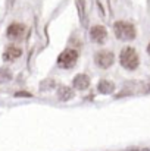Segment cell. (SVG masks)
<instances>
[{
	"instance_id": "5",
	"label": "cell",
	"mask_w": 150,
	"mask_h": 151,
	"mask_svg": "<svg viewBox=\"0 0 150 151\" xmlns=\"http://www.w3.org/2000/svg\"><path fill=\"white\" fill-rule=\"evenodd\" d=\"M90 38L91 41L97 43V44H103L107 40V31L103 25H94L90 28Z\"/></svg>"
},
{
	"instance_id": "2",
	"label": "cell",
	"mask_w": 150,
	"mask_h": 151,
	"mask_svg": "<svg viewBox=\"0 0 150 151\" xmlns=\"http://www.w3.org/2000/svg\"><path fill=\"white\" fill-rule=\"evenodd\" d=\"M113 34L121 41H133L137 37L136 27L127 21H116L113 24Z\"/></svg>"
},
{
	"instance_id": "7",
	"label": "cell",
	"mask_w": 150,
	"mask_h": 151,
	"mask_svg": "<svg viewBox=\"0 0 150 151\" xmlns=\"http://www.w3.org/2000/svg\"><path fill=\"white\" fill-rule=\"evenodd\" d=\"M72 87L77 91H86L90 87V78L86 73H78L75 75V78L72 79Z\"/></svg>"
},
{
	"instance_id": "10",
	"label": "cell",
	"mask_w": 150,
	"mask_h": 151,
	"mask_svg": "<svg viewBox=\"0 0 150 151\" xmlns=\"http://www.w3.org/2000/svg\"><path fill=\"white\" fill-rule=\"evenodd\" d=\"M97 91L100 94H104V96L112 94L115 91V82H112L109 79H100L99 84H97Z\"/></svg>"
},
{
	"instance_id": "16",
	"label": "cell",
	"mask_w": 150,
	"mask_h": 151,
	"mask_svg": "<svg viewBox=\"0 0 150 151\" xmlns=\"http://www.w3.org/2000/svg\"><path fill=\"white\" fill-rule=\"evenodd\" d=\"M140 151H150V148H140Z\"/></svg>"
},
{
	"instance_id": "1",
	"label": "cell",
	"mask_w": 150,
	"mask_h": 151,
	"mask_svg": "<svg viewBox=\"0 0 150 151\" xmlns=\"http://www.w3.org/2000/svg\"><path fill=\"white\" fill-rule=\"evenodd\" d=\"M119 63L127 70H136L140 66V56L137 50L131 46L124 47L119 53Z\"/></svg>"
},
{
	"instance_id": "15",
	"label": "cell",
	"mask_w": 150,
	"mask_h": 151,
	"mask_svg": "<svg viewBox=\"0 0 150 151\" xmlns=\"http://www.w3.org/2000/svg\"><path fill=\"white\" fill-rule=\"evenodd\" d=\"M147 53H149V56H150V43L147 44Z\"/></svg>"
},
{
	"instance_id": "12",
	"label": "cell",
	"mask_w": 150,
	"mask_h": 151,
	"mask_svg": "<svg viewBox=\"0 0 150 151\" xmlns=\"http://www.w3.org/2000/svg\"><path fill=\"white\" fill-rule=\"evenodd\" d=\"M12 78H13V73L9 68H0V82H3V84L9 82V81H12Z\"/></svg>"
},
{
	"instance_id": "13",
	"label": "cell",
	"mask_w": 150,
	"mask_h": 151,
	"mask_svg": "<svg viewBox=\"0 0 150 151\" xmlns=\"http://www.w3.org/2000/svg\"><path fill=\"white\" fill-rule=\"evenodd\" d=\"M15 97H33V94L27 93V91H18V93H15Z\"/></svg>"
},
{
	"instance_id": "4",
	"label": "cell",
	"mask_w": 150,
	"mask_h": 151,
	"mask_svg": "<svg viewBox=\"0 0 150 151\" xmlns=\"http://www.w3.org/2000/svg\"><path fill=\"white\" fill-rule=\"evenodd\" d=\"M94 63L100 69H109L115 63V54L110 50H99L94 54Z\"/></svg>"
},
{
	"instance_id": "3",
	"label": "cell",
	"mask_w": 150,
	"mask_h": 151,
	"mask_svg": "<svg viewBox=\"0 0 150 151\" xmlns=\"http://www.w3.org/2000/svg\"><path fill=\"white\" fill-rule=\"evenodd\" d=\"M78 57H80V54H78V51L75 50V49H66V50H63L59 54V57H57V66L60 69H72L77 65Z\"/></svg>"
},
{
	"instance_id": "6",
	"label": "cell",
	"mask_w": 150,
	"mask_h": 151,
	"mask_svg": "<svg viewBox=\"0 0 150 151\" xmlns=\"http://www.w3.org/2000/svg\"><path fill=\"white\" fill-rule=\"evenodd\" d=\"M24 34H25V25L24 24H19V22L10 24L7 27V29H6V35L10 40H19V38L24 37Z\"/></svg>"
},
{
	"instance_id": "9",
	"label": "cell",
	"mask_w": 150,
	"mask_h": 151,
	"mask_svg": "<svg viewBox=\"0 0 150 151\" xmlns=\"http://www.w3.org/2000/svg\"><path fill=\"white\" fill-rule=\"evenodd\" d=\"M56 96H57V99L60 101H69L75 97V93H74V90H72L71 87H68V85H60V87L57 88V91H56Z\"/></svg>"
},
{
	"instance_id": "8",
	"label": "cell",
	"mask_w": 150,
	"mask_h": 151,
	"mask_svg": "<svg viewBox=\"0 0 150 151\" xmlns=\"http://www.w3.org/2000/svg\"><path fill=\"white\" fill-rule=\"evenodd\" d=\"M22 56V49L16 46H7L6 50L3 51V60L4 62H13Z\"/></svg>"
},
{
	"instance_id": "11",
	"label": "cell",
	"mask_w": 150,
	"mask_h": 151,
	"mask_svg": "<svg viewBox=\"0 0 150 151\" xmlns=\"http://www.w3.org/2000/svg\"><path fill=\"white\" fill-rule=\"evenodd\" d=\"M54 88H56V81L51 78H47L40 82V91H51Z\"/></svg>"
},
{
	"instance_id": "14",
	"label": "cell",
	"mask_w": 150,
	"mask_h": 151,
	"mask_svg": "<svg viewBox=\"0 0 150 151\" xmlns=\"http://www.w3.org/2000/svg\"><path fill=\"white\" fill-rule=\"evenodd\" d=\"M125 151H140V148H136V147H131V148H127Z\"/></svg>"
}]
</instances>
